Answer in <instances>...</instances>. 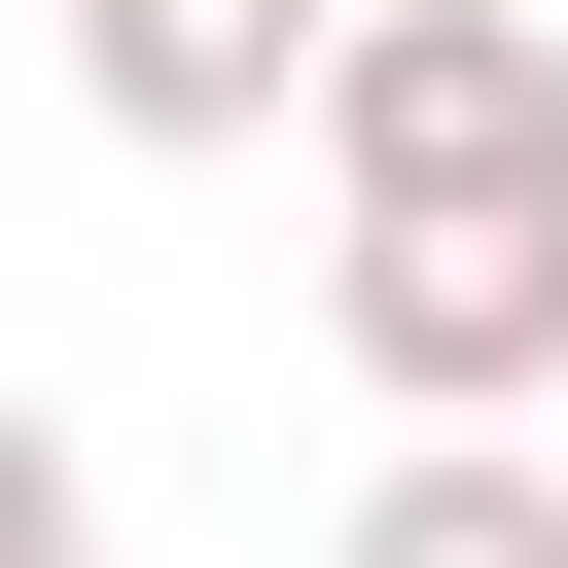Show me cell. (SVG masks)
<instances>
[{"label":"cell","instance_id":"4","mask_svg":"<svg viewBox=\"0 0 568 568\" xmlns=\"http://www.w3.org/2000/svg\"><path fill=\"white\" fill-rule=\"evenodd\" d=\"M355 568H568V462L532 426H390L355 462Z\"/></svg>","mask_w":568,"mask_h":568},{"label":"cell","instance_id":"5","mask_svg":"<svg viewBox=\"0 0 568 568\" xmlns=\"http://www.w3.org/2000/svg\"><path fill=\"white\" fill-rule=\"evenodd\" d=\"M71 532H106V462H71L36 390H0V568H71Z\"/></svg>","mask_w":568,"mask_h":568},{"label":"cell","instance_id":"1","mask_svg":"<svg viewBox=\"0 0 568 568\" xmlns=\"http://www.w3.org/2000/svg\"><path fill=\"white\" fill-rule=\"evenodd\" d=\"M355 390L390 426H532L568 390V178H355Z\"/></svg>","mask_w":568,"mask_h":568},{"label":"cell","instance_id":"3","mask_svg":"<svg viewBox=\"0 0 568 568\" xmlns=\"http://www.w3.org/2000/svg\"><path fill=\"white\" fill-rule=\"evenodd\" d=\"M71 106L106 142H284L320 106V0H71Z\"/></svg>","mask_w":568,"mask_h":568},{"label":"cell","instance_id":"2","mask_svg":"<svg viewBox=\"0 0 568 568\" xmlns=\"http://www.w3.org/2000/svg\"><path fill=\"white\" fill-rule=\"evenodd\" d=\"M320 178H568V36L532 0H320Z\"/></svg>","mask_w":568,"mask_h":568}]
</instances>
